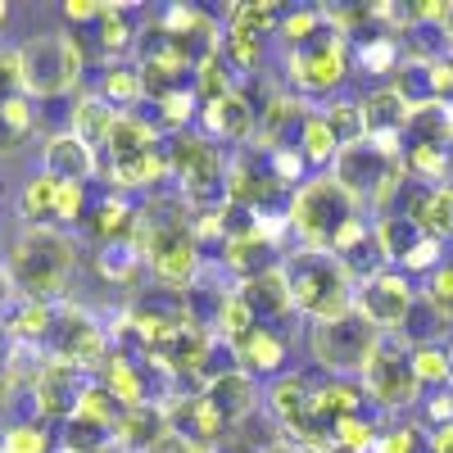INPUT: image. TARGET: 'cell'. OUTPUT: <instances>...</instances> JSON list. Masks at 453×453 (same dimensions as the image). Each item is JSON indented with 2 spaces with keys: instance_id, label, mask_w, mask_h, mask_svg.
<instances>
[{
  "instance_id": "6da1fadb",
  "label": "cell",
  "mask_w": 453,
  "mask_h": 453,
  "mask_svg": "<svg viewBox=\"0 0 453 453\" xmlns=\"http://www.w3.org/2000/svg\"><path fill=\"white\" fill-rule=\"evenodd\" d=\"M354 222H358V200L331 173H318V177H309L304 186L290 191L286 226H290V236H299L304 250H313V254H331L335 241L345 236Z\"/></svg>"
},
{
  "instance_id": "7a4b0ae2",
  "label": "cell",
  "mask_w": 453,
  "mask_h": 453,
  "mask_svg": "<svg viewBox=\"0 0 453 453\" xmlns=\"http://www.w3.org/2000/svg\"><path fill=\"white\" fill-rule=\"evenodd\" d=\"M5 268H10L23 299L55 304L68 286V277H73V268H78V245H73V236L59 232V226H27V232L10 245Z\"/></svg>"
},
{
  "instance_id": "3957f363",
  "label": "cell",
  "mask_w": 453,
  "mask_h": 453,
  "mask_svg": "<svg viewBox=\"0 0 453 453\" xmlns=\"http://www.w3.org/2000/svg\"><path fill=\"white\" fill-rule=\"evenodd\" d=\"M87 50L73 32H32L19 42V82L23 96L46 104V100H68L73 87L82 82Z\"/></svg>"
},
{
  "instance_id": "277c9868",
  "label": "cell",
  "mask_w": 453,
  "mask_h": 453,
  "mask_svg": "<svg viewBox=\"0 0 453 453\" xmlns=\"http://www.w3.org/2000/svg\"><path fill=\"white\" fill-rule=\"evenodd\" d=\"M286 281H290V304L295 313H304L313 326L318 322H335L354 313V277L340 268L331 254H313V250H299L295 258H281Z\"/></svg>"
},
{
  "instance_id": "5b68a950",
  "label": "cell",
  "mask_w": 453,
  "mask_h": 453,
  "mask_svg": "<svg viewBox=\"0 0 453 453\" xmlns=\"http://www.w3.org/2000/svg\"><path fill=\"white\" fill-rule=\"evenodd\" d=\"M376 345H381V331H376L358 309L335 318V322H318L309 331V349H313V363H322L331 376H363V367L372 363Z\"/></svg>"
},
{
  "instance_id": "8992f818",
  "label": "cell",
  "mask_w": 453,
  "mask_h": 453,
  "mask_svg": "<svg viewBox=\"0 0 453 453\" xmlns=\"http://www.w3.org/2000/svg\"><path fill=\"white\" fill-rule=\"evenodd\" d=\"M358 381H363L367 403L386 408V412H399V408L422 403V381H418V372H412V349L403 345L395 331L381 335V345H376V354H372V363L363 367Z\"/></svg>"
},
{
  "instance_id": "52a82bcc",
  "label": "cell",
  "mask_w": 453,
  "mask_h": 453,
  "mask_svg": "<svg viewBox=\"0 0 453 453\" xmlns=\"http://www.w3.org/2000/svg\"><path fill=\"white\" fill-rule=\"evenodd\" d=\"M349 42L340 32H322L318 42H309V46H299V50H290V59H286V78H290V87H295V96L299 100H322V96H335L340 91V82L349 78Z\"/></svg>"
},
{
  "instance_id": "ba28073f",
  "label": "cell",
  "mask_w": 453,
  "mask_h": 453,
  "mask_svg": "<svg viewBox=\"0 0 453 453\" xmlns=\"http://www.w3.org/2000/svg\"><path fill=\"white\" fill-rule=\"evenodd\" d=\"M50 358H64V363H73V367H104V358L113 354V345H109V335H104V326L91 318V313H82V309H59L55 313V331H50Z\"/></svg>"
},
{
  "instance_id": "9c48e42d",
  "label": "cell",
  "mask_w": 453,
  "mask_h": 453,
  "mask_svg": "<svg viewBox=\"0 0 453 453\" xmlns=\"http://www.w3.org/2000/svg\"><path fill=\"white\" fill-rule=\"evenodd\" d=\"M418 295H422V290H412V281H408L399 268H386V273H376L372 281H363V286H358L354 309H358L376 331H381V335H390V331H399V326H403L408 309L418 304Z\"/></svg>"
},
{
  "instance_id": "30bf717a",
  "label": "cell",
  "mask_w": 453,
  "mask_h": 453,
  "mask_svg": "<svg viewBox=\"0 0 453 453\" xmlns=\"http://www.w3.org/2000/svg\"><path fill=\"white\" fill-rule=\"evenodd\" d=\"M87 390V372L73 367L64 358H46L32 376V399H36V418L42 422H68L82 403Z\"/></svg>"
},
{
  "instance_id": "8fae6325",
  "label": "cell",
  "mask_w": 453,
  "mask_h": 453,
  "mask_svg": "<svg viewBox=\"0 0 453 453\" xmlns=\"http://www.w3.org/2000/svg\"><path fill=\"white\" fill-rule=\"evenodd\" d=\"M42 173H50L55 181L87 186L100 173V150H91L78 132H50L42 141Z\"/></svg>"
},
{
  "instance_id": "7c38bea8",
  "label": "cell",
  "mask_w": 453,
  "mask_h": 453,
  "mask_svg": "<svg viewBox=\"0 0 453 453\" xmlns=\"http://www.w3.org/2000/svg\"><path fill=\"white\" fill-rule=\"evenodd\" d=\"M204 403L218 412V422L232 431V426H241V422H250L254 418V408H258V381L245 372V367H232V372H222V376H213V381H204Z\"/></svg>"
},
{
  "instance_id": "4fadbf2b",
  "label": "cell",
  "mask_w": 453,
  "mask_h": 453,
  "mask_svg": "<svg viewBox=\"0 0 453 453\" xmlns=\"http://www.w3.org/2000/svg\"><path fill=\"white\" fill-rule=\"evenodd\" d=\"M232 349H236V367H245L254 381H258V376H273V381H277V376H286L290 345H286V335L277 326H263L258 322L245 340H236Z\"/></svg>"
},
{
  "instance_id": "5bb4252c",
  "label": "cell",
  "mask_w": 453,
  "mask_h": 453,
  "mask_svg": "<svg viewBox=\"0 0 453 453\" xmlns=\"http://www.w3.org/2000/svg\"><path fill=\"white\" fill-rule=\"evenodd\" d=\"M96 381H100L113 399H119L127 412L155 403V399H150V367L136 363V358H127V354H109L104 367L96 372Z\"/></svg>"
},
{
  "instance_id": "9a60e30c",
  "label": "cell",
  "mask_w": 453,
  "mask_h": 453,
  "mask_svg": "<svg viewBox=\"0 0 453 453\" xmlns=\"http://www.w3.org/2000/svg\"><path fill=\"white\" fill-rule=\"evenodd\" d=\"M200 123L209 127V141H245V136L258 127V109H254V100L236 87L226 100L204 104V109H200Z\"/></svg>"
},
{
  "instance_id": "2e32d148",
  "label": "cell",
  "mask_w": 453,
  "mask_h": 453,
  "mask_svg": "<svg viewBox=\"0 0 453 453\" xmlns=\"http://www.w3.org/2000/svg\"><path fill=\"white\" fill-rule=\"evenodd\" d=\"M136 222H141V209L127 204L119 191H109V196H100L91 204V213H87L82 226L91 232L96 245H113V241H136Z\"/></svg>"
},
{
  "instance_id": "e0dca14e",
  "label": "cell",
  "mask_w": 453,
  "mask_h": 453,
  "mask_svg": "<svg viewBox=\"0 0 453 453\" xmlns=\"http://www.w3.org/2000/svg\"><path fill=\"white\" fill-rule=\"evenodd\" d=\"M96 96L119 109V113H132L136 104H145V78H141V64H119L109 59L100 73H96Z\"/></svg>"
},
{
  "instance_id": "ac0fdd59",
  "label": "cell",
  "mask_w": 453,
  "mask_h": 453,
  "mask_svg": "<svg viewBox=\"0 0 453 453\" xmlns=\"http://www.w3.org/2000/svg\"><path fill=\"white\" fill-rule=\"evenodd\" d=\"M363 113H367V136H408L412 104L395 91V82L367 91L363 96Z\"/></svg>"
},
{
  "instance_id": "d6986e66",
  "label": "cell",
  "mask_w": 453,
  "mask_h": 453,
  "mask_svg": "<svg viewBox=\"0 0 453 453\" xmlns=\"http://www.w3.org/2000/svg\"><path fill=\"white\" fill-rule=\"evenodd\" d=\"M236 290L250 299V309H254V318H258L263 326H273V318H281V313H295L286 268H268V273H258V277L241 281Z\"/></svg>"
},
{
  "instance_id": "ffe728a7",
  "label": "cell",
  "mask_w": 453,
  "mask_h": 453,
  "mask_svg": "<svg viewBox=\"0 0 453 453\" xmlns=\"http://www.w3.org/2000/svg\"><path fill=\"white\" fill-rule=\"evenodd\" d=\"M159 145V127H155V119L150 113H119V123L109 127V141H104V155H109V164L113 159H132V155H141V150H155Z\"/></svg>"
},
{
  "instance_id": "44dd1931",
  "label": "cell",
  "mask_w": 453,
  "mask_h": 453,
  "mask_svg": "<svg viewBox=\"0 0 453 453\" xmlns=\"http://www.w3.org/2000/svg\"><path fill=\"white\" fill-rule=\"evenodd\" d=\"M159 177H168V159H164V145L155 150H141L132 159H113L109 164V181L113 191H150Z\"/></svg>"
},
{
  "instance_id": "7402d4cb",
  "label": "cell",
  "mask_w": 453,
  "mask_h": 453,
  "mask_svg": "<svg viewBox=\"0 0 453 453\" xmlns=\"http://www.w3.org/2000/svg\"><path fill=\"white\" fill-rule=\"evenodd\" d=\"M42 132V113H36V100L14 96L0 104V155H19V150Z\"/></svg>"
},
{
  "instance_id": "603a6c76",
  "label": "cell",
  "mask_w": 453,
  "mask_h": 453,
  "mask_svg": "<svg viewBox=\"0 0 453 453\" xmlns=\"http://www.w3.org/2000/svg\"><path fill=\"white\" fill-rule=\"evenodd\" d=\"M113 123H119V109H109L96 91L91 96H78V100H73V109H68V132H78L91 150H104Z\"/></svg>"
},
{
  "instance_id": "cb8c5ba5",
  "label": "cell",
  "mask_w": 453,
  "mask_h": 453,
  "mask_svg": "<svg viewBox=\"0 0 453 453\" xmlns=\"http://www.w3.org/2000/svg\"><path fill=\"white\" fill-rule=\"evenodd\" d=\"M295 150H299V159H304L309 168H331L335 159H340V141H335V132L326 127V119H322V109H309L304 113V123L295 127Z\"/></svg>"
},
{
  "instance_id": "d4e9b609",
  "label": "cell",
  "mask_w": 453,
  "mask_h": 453,
  "mask_svg": "<svg viewBox=\"0 0 453 453\" xmlns=\"http://www.w3.org/2000/svg\"><path fill=\"white\" fill-rule=\"evenodd\" d=\"M309 403H313V386L299 372H286V376H277V381L268 386V412L277 418V426H286V431L304 418Z\"/></svg>"
},
{
  "instance_id": "484cf974",
  "label": "cell",
  "mask_w": 453,
  "mask_h": 453,
  "mask_svg": "<svg viewBox=\"0 0 453 453\" xmlns=\"http://www.w3.org/2000/svg\"><path fill=\"white\" fill-rule=\"evenodd\" d=\"M372 232H376V245H381V254H386V263H390V268H399V263L412 254V250H418L422 245V226L418 222H412L408 213H386L381 222H376L372 226Z\"/></svg>"
},
{
  "instance_id": "4316f807",
  "label": "cell",
  "mask_w": 453,
  "mask_h": 453,
  "mask_svg": "<svg viewBox=\"0 0 453 453\" xmlns=\"http://www.w3.org/2000/svg\"><path fill=\"white\" fill-rule=\"evenodd\" d=\"M55 204H59V181L36 168L19 191V213L27 218V226H55Z\"/></svg>"
},
{
  "instance_id": "83f0119b",
  "label": "cell",
  "mask_w": 453,
  "mask_h": 453,
  "mask_svg": "<svg viewBox=\"0 0 453 453\" xmlns=\"http://www.w3.org/2000/svg\"><path fill=\"white\" fill-rule=\"evenodd\" d=\"M164 431H168V412H164V408H155V403H145V408H132V412H123V422L113 426L119 444H123V449H132V453H145V449L155 444Z\"/></svg>"
},
{
  "instance_id": "f1b7e54d",
  "label": "cell",
  "mask_w": 453,
  "mask_h": 453,
  "mask_svg": "<svg viewBox=\"0 0 453 453\" xmlns=\"http://www.w3.org/2000/svg\"><path fill=\"white\" fill-rule=\"evenodd\" d=\"M322 119H326V127L335 132L340 150L367 141V113H363V100H354V96H331V100L322 104Z\"/></svg>"
},
{
  "instance_id": "f546056e",
  "label": "cell",
  "mask_w": 453,
  "mask_h": 453,
  "mask_svg": "<svg viewBox=\"0 0 453 453\" xmlns=\"http://www.w3.org/2000/svg\"><path fill=\"white\" fill-rule=\"evenodd\" d=\"M113 444H119L113 426H104V422H96V418L73 412L68 422H59V449H68V453H109Z\"/></svg>"
},
{
  "instance_id": "4dcf8cb0",
  "label": "cell",
  "mask_w": 453,
  "mask_h": 453,
  "mask_svg": "<svg viewBox=\"0 0 453 453\" xmlns=\"http://www.w3.org/2000/svg\"><path fill=\"white\" fill-rule=\"evenodd\" d=\"M136 23H132V10H123V5H104L100 10V23H96V46H100V55L104 59H119V55H127L132 46H136Z\"/></svg>"
},
{
  "instance_id": "1f68e13d",
  "label": "cell",
  "mask_w": 453,
  "mask_h": 453,
  "mask_svg": "<svg viewBox=\"0 0 453 453\" xmlns=\"http://www.w3.org/2000/svg\"><path fill=\"white\" fill-rule=\"evenodd\" d=\"M281 5L273 0H236L232 10H226V32H250L258 42H268V36L281 27Z\"/></svg>"
},
{
  "instance_id": "d6a6232c",
  "label": "cell",
  "mask_w": 453,
  "mask_h": 453,
  "mask_svg": "<svg viewBox=\"0 0 453 453\" xmlns=\"http://www.w3.org/2000/svg\"><path fill=\"white\" fill-rule=\"evenodd\" d=\"M331 440H335V453H372L376 440H381V431H376V418L363 408V412H354V418L335 422Z\"/></svg>"
},
{
  "instance_id": "836d02e7",
  "label": "cell",
  "mask_w": 453,
  "mask_h": 453,
  "mask_svg": "<svg viewBox=\"0 0 453 453\" xmlns=\"http://www.w3.org/2000/svg\"><path fill=\"white\" fill-rule=\"evenodd\" d=\"M218 331L213 335H222L226 345H236V340H245L254 326H258V318H254V309H250V299L241 295V290H232L222 299V309H218V322H213Z\"/></svg>"
},
{
  "instance_id": "e575fe53",
  "label": "cell",
  "mask_w": 453,
  "mask_h": 453,
  "mask_svg": "<svg viewBox=\"0 0 453 453\" xmlns=\"http://www.w3.org/2000/svg\"><path fill=\"white\" fill-rule=\"evenodd\" d=\"M141 263H145V254L136 241H113V245H100V254H96V268L104 281H127Z\"/></svg>"
},
{
  "instance_id": "d590c367",
  "label": "cell",
  "mask_w": 453,
  "mask_h": 453,
  "mask_svg": "<svg viewBox=\"0 0 453 453\" xmlns=\"http://www.w3.org/2000/svg\"><path fill=\"white\" fill-rule=\"evenodd\" d=\"M412 372H418V381H422V395L449 390V340H444V345L412 349Z\"/></svg>"
},
{
  "instance_id": "8d00e7d4",
  "label": "cell",
  "mask_w": 453,
  "mask_h": 453,
  "mask_svg": "<svg viewBox=\"0 0 453 453\" xmlns=\"http://www.w3.org/2000/svg\"><path fill=\"white\" fill-rule=\"evenodd\" d=\"M0 453H59L46 422H14L0 435Z\"/></svg>"
},
{
  "instance_id": "74e56055",
  "label": "cell",
  "mask_w": 453,
  "mask_h": 453,
  "mask_svg": "<svg viewBox=\"0 0 453 453\" xmlns=\"http://www.w3.org/2000/svg\"><path fill=\"white\" fill-rule=\"evenodd\" d=\"M218 55L226 59V68H232V73H254L263 64V42H258V36H250V32H222Z\"/></svg>"
},
{
  "instance_id": "f35d334b",
  "label": "cell",
  "mask_w": 453,
  "mask_h": 453,
  "mask_svg": "<svg viewBox=\"0 0 453 453\" xmlns=\"http://www.w3.org/2000/svg\"><path fill=\"white\" fill-rule=\"evenodd\" d=\"M422 295L431 299V304H435V309H440L449 322H453V258H444L440 268H435V273L422 281Z\"/></svg>"
},
{
  "instance_id": "ab89813d",
  "label": "cell",
  "mask_w": 453,
  "mask_h": 453,
  "mask_svg": "<svg viewBox=\"0 0 453 453\" xmlns=\"http://www.w3.org/2000/svg\"><path fill=\"white\" fill-rule=\"evenodd\" d=\"M440 263H444V241H435V236H422V245L418 250H412L403 263H399V273L412 281V273H422V277H431L435 268H440Z\"/></svg>"
},
{
  "instance_id": "60d3db41",
  "label": "cell",
  "mask_w": 453,
  "mask_h": 453,
  "mask_svg": "<svg viewBox=\"0 0 453 453\" xmlns=\"http://www.w3.org/2000/svg\"><path fill=\"white\" fill-rule=\"evenodd\" d=\"M23 96V82H19V46H0V104Z\"/></svg>"
},
{
  "instance_id": "b9f144b4",
  "label": "cell",
  "mask_w": 453,
  "mask_h": 453,
  "mask_svg": "<svg viewBox=\"0 0 453 453\" xmlns=\"http://www.w3.org/2000/svg\"><path fill=\"white\" fill-rule=\"evenodd\" d=\"M100 10L104 5H91V0H68V5H64V23H73V27H78V23H100Z\"/></svg>"
},
{
  "instance_id": "7bdbcfd3",
  "label": "cell",
  "mask_w": 453,
  "mask_h": 453,
  "mask_svg": "<svg viewBox=\"0 0 453 453\" xmlns=\"http://www.w3.org/2000/svg\"><path fill=\"white\" fill-rule=\"evenodd\" d=\"M145 453H200V449H191V444H186L181 435H173V431H164L155 444H150Z\"/></svg>"
},
{
  "instance_id": "ee69618b",
  "label": "cell",
  "mask_w": 453,
  "mask_h": 453,
  "mask_svg": "<svg viewBox=\"0 0 453 453\" xmlns=\"http://www.w3.org/2000/svg\"><path fill=\"white\" fill-rule=\"evenodd\" d=\"M19 299V286H14V277H10V268H0V313H5L10 304Z\"/></svg>"
},
{
  "instance_id": "f6af8a7d",
  "label": "cell",
  "mask_w": 453,
  "mask_h": 453,
  "mask_svg": "<svg viewBox=\"0 0 453 453\" xmlns=\"http://www.w3.org/2000/svg\"><path fill=\"white\" fill-rule=\"evenodd\" d=\"M431 453H453V422L431 431Z\"/></svg>"
},
{
  "instance_id": "bcb514c9",
  "label": "cell",
  "mask_w": 453,
  "mask_h": 453,
  "mask_svg": "<svg viewBox=\"0 0 453 453\" xmlns=\"http://www.w3.org/2000/svg\"><path fill=\"white\" fill-rule=\"evenodd\" d=\"M449 390H453V340H449Z\"/></svg>"
},
{
  "instance_id": "7dc6e473",
  "label": "cell",
  "mask_w": 453,
  "mask_h": 453,
  "mask_svg": "<svg viewBox=\"0 0 453 453\" xmlns=\"http://www.w3.org/2000/svg\"><path fill=\"white\" fill-rule=\"evenodd\" d=\"M10 23V5H0V27H5Z\"/></svg>"
},
{
  "instance_id": "c3c4849f",
  "label": "cell",
  "mask_w": 453,
  "mask_h": 453,
  "mask_svg": "<svg viewBox=\"0 0 453 453\" xmlns=\"http://www.w3.org/2000/svg\"><path fill=\"white\" fill-rule=\"evenodd\" d=\"M449 59H453V50H449Z\"/></svg>"
},
{
  "instance_id": "681fc988",
  "label": "cell",
  "mask_w": 453,
  "mask_h": 453,
  "mask_svg": "<svg viewBox=\"0 0 453 453\" xmlns=\"http://www.w3.org/2000/svg\"><path fill=\"white\" fill-rule=\"evenodd\" d=\"M59 453H68V449H59Z\"/></svg>"
}]
</instances>
